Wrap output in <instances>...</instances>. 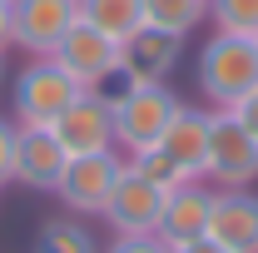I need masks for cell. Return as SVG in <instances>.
<instances>
[{
	"mask_svg": "<svg viewBox=\"0 0 258 253\" xmlns=\"http://www.w3.org/2000/svg\"><path fill=\"white\" fill-rule=\"evenodd\" d=\"M194 80H199V95L209 99L214 109H233L238 99H248L258 90V45H253V35L214 30L204 40L199 60H194Z\"/></svg>",
	"mask_w": 258,
	"mask_h": 253,
	"instance_id": "cell-1",
	"label": "cell"
},
{
	"mask_svg": "<svg viewBox=\"0 0 258 253\" xmlns=\"http://www.w3.org/2000/svg\"><path fill=\"white\" fill-rule=\"evenodd\" d=\"M80 95H85V85H75L50 55H35V60L15 75V90H10V119H15L20 129H50Z\"/></svg>",
	"mask_w": 258,
	"mask_h": 253,
	"instance_id": "cell-2",
	"label": "cell"
},
{
	"mask_svg": "<svg viewBox=\"0 0 258 253\" xmlns=\"http://www.w3.org/2000/svg\"><path fill=\"white\" fill-rule=\"evenodd\" d=\"M109 109H114V149L139 154V149L159 144V134L169 129L174 109H179V95L169 85H139L134 80Z\"/></svg>",
	"mask_w": 258,
	"mask_h": 253,
	"instance_id": "cell-3",
	"label": "cell"
},
{
	"mask_svg": "<svg viewBox=\"0 0 258 253\" xmlns=\"http://www.w3.org/2000/svg\"><path fill=\"white\" fill-rule=\"evenodd\" d=\"M219 189H253L258 184V139L238 124L233 109H214V134H209V169Z\"/></svg>",
	"mask_w": 258,
	"mask_h": 253,
	"instance_id": "cell-4",
	"label": "cell"
},
{
	"mask_svg": "<svg viewBox=\"0 0 258 253\" xmlns=\"http://www.w3.org/2000/svg\"><path fill=\"white\" fill-rule=\"evenodd\" d=\"M124 174V154L119 149H104V154H75L64 164L55 199L64 204V214H104L109 194Z\"/></svg>",
	"mask_w": 258,
	"mask_h": 253,
	"instance_id": "cell-5",
	"label": "cell"
},
{
	"mask_svg": "<svg viewBox=\"0 0 258 253\" xmlns=\"http://www.w3.org/2000/svg\"><path fill=\"white\" fill-rule=\"evenodd\" d=\"M50 60L60 65L75 85L99 90V85H104V80L119 70V40H109V35H99L95 25L75 20V25H70V35H64L60 45L50 50Z\"/></svg>",
	"mask_w": 258,
	"mask_h": 253,
	"instance_id": "cell-6",
	"label": "cell"
},
{
	"mask_svg": "<svg viewBox=\"0 0 258 253\" xmlns=\"http://www.w3.org/2000/svg\"><path fill=\"white\" fill-rule=\"evenodd\" d=\"M164 194L169 189L149 184L124 159V174H119V184H114V194H109V204H104L99 219L109 223L114 233H154L159 228V214H164Z\"/></svg>",
	"mask_w": 258,
	"mask_h": 253,
	"instance_id": "cell-7",
	"label": "cell"
},
{
	"mask_svg": "<svg viewBox=\"0 0 258 253\" xmlns=\"http://www.w3.org/2000/svg\"><path fill=\"white\" fill-rule=\"evenodd\" d=\"M50 129H55V139L64 144L70 159H75V154H104V149H114V109H109V99L95 95V90H85V95L75 99Z\"/></svg>",
	"mask_w": 258,
	"mask_h": 253,
	"instance_id": "cell-8",
	"label": "cell"
},
{
	"mask_svg": "<svg viewBox=\"0 0 258 253\" xmlns=\"http://www.w3.org/2000/svg\"><path fill=\"white\" fill-rule=\"evenodd\" d=\"M10 20H15V45L20 50L50 55L70 35V25L80 20V0H15Z\"/></svg>",
	"mask_w": 258,
	"mask_h": 253,
	"instance_id": "cell-9",
	"label": "cell"
},
{
	"mask_svg": "<svg viewBox=\"0 0 258 253\" xmlns=\"http://www.w3.org/2000/svg\"><path fill=\"white\" fill-rule=\"evenodd\" d=\"M209 214H214V189L204 179H189V184L164 194V214H159L154 233L169 248H184L194 238H209Z\"/></svg>",
	"mask_w": 258,
	"mask_h": 253,
	"instance_id": "cell-10",
	"label": "cell"
},
{
	"mask_svg": "<svg viewBox=\"0 0 258 253\" xmlns=\"http://www.w3.org/2000/svg\"><path fill=\"white\" fill-rule=\"evenodd\" d=\"M209 134H214V109H199V104L179 99L169 129L159 134V149L184 169V179H204V169H209Z\"/></svg>",
	"mask_w": 258,
	"mask_h": 253,
	"instance_id": "cell-11",
	"label": "cell"
},
{
	"mask_svg": "<svg viewBox=\"0 0 258 253\" xmlns=\"http://www.w3.org/2000/svg\"><path fill=\"white\" fill-rule=\"evenodd\" d=\"M209 238L228 253H258V194L253 189H214Z\"/></svg>",
	"mask_w": 258,
	"mask_h": 253,
	"instance_id": "cell-12",
	"label": "cell"
},
{
	"mask_svg": "<svg viewBox=\"0 0 258 253\" xmlns=\"http://www.w3.org/2000/svg\"><path fill=\"white\" fill-rule=\"evenodd\" d=\"M64 164V144L55 139V129H20L15 134V184H25L35 194H55Z\"/></svg>",
	"mask_w": 258,
	"mask_h": 253,
	"instance_id": "cell-13",
	"label": "cell"
},
{
	"mask_svg": "<svg viewBox=\"0 0 258 253\" xmlns=\"http://www.w3.org/2000/svg\"><path fill=\"white\" fill-rule=\"evenodd\" d=\"M179 55H184V40L179 35H164V30H149V25H139L119 45V65H124L129 80H139V85H164L179 70Z\"/></svg>",
	"mask_w": 258,
	"mask_h": 253,
	"instance_id": "cell-14",
	"label": "cell"
},
{
	"mask_svg": "<svg viewBox=\"0 0 258 253\" xmlns=\"http://www.w3.org/2000/svg\"><path fill=\"white\" fill-rule=\"evenodd\" d=\"M80 20L124 45L129 35L144 25V0H80Z\"/></svg>",
	"mask_w": 258,
	"mask_h": 253,
	"instance_id": "cell-15",
	"label": "cell"
},
{
	"mask_svg": "<svg viewBox=\"0 0 258 253\" xmlns=\"http://www.w3.org/2000/svg\"><path fill=\"white\" fill-rule=\"evenodd\" d=\"M30 253H104V248H99V238L90 233V223H85V219L64 214V219L40 223V233H35V248H30Z\"/></svg>",
	"mask_w": 258,
	"mask_h": 253,
	"instance_id": "cell-16",
	"label": "cell"
},
{
	"mask_svg": "<svg viewBox=\"0 0 258 253\" xmlns=\"http://www.w3.org/2000/svg\"><path fill=\"white\" fill-rule=\"evenodd\" d=\"M199 20H209V0H144V25L149 30L184 40Z\"/></svg>",
	"mask_w": 258,
	"mask_h": 253,
	"instance_id": "cell-17",
	"label": "cell"
},
{
	"mask_svg": "<svg viewBox=\"0 0 258 253\" xmlns=\"http://www.w3.org/2000/svg\"><path fill=\"white\" fill-rule=\"evenodd\" d=\"M124 159L144 174V179H149V184H159V189H179V184H189V179H184V169L164 154L159 144H149V149H139V154H124Z\"/></svg>",
	"mask_w": 258,
	"mask_h": 253,
	"instance_id": "cell-18",
	"label": "cell"
},
{
	"mask_svg": "<svg viewBox=\"0 0 258 253\" xmlns=\"http://www.w3.org/2000/svg\"><path fill=\"white\" fill-rule=\"evenodd\" d=\"M209 20L228 35H258V0H209Z\"/></svg>",
	"mask_w": 258,
	"mask_h": 253,
	"instance_id": "cell-19",
	"label": "cell"
},
{
	"mask_svg": "<svg viewBox=\"0 0 258 253\" xmlns=\"http://www.w3.org/2000/svg\"><path fill=\"white\" fill-rule=\"evenodd\" d=\"M104 253H174L159 233H114V243Z\"/></svg>",
	"mask_w": 258,
	"mask_h": 253,
	"instance_id": "cell-20",
	"label": "cell"
},
{
	"mask_svg": "<svg viewBox=\"0 0 258 253\" xmlns=\"http://www.w3.org/2000/svg\"><path fill=\"white\" fill-rule=\"evenodd\" d=\"M15 134H20V124L0 114V189L15 179Z\"/></svg>",
	"mask_w": 258,
	"mask_h": 253,
	"instance_id": "cell-21",
	"label": "cell"
},
{
	"mask_svg": "<svg viewBox=\"0 0 258 253\" xmlns=\"http://www.w3.org/2000/svg\"><path fill=\"white\" fill-rule=\"evenodd\" d=\"M233 114H238V124H243V129L258 139V90H253L248 99H238V104H233Z\"/></svg>",
	"mask_w": 258,
	"mask_h": 253,
	"instance_id": "cell-22",
	"label": "cell"
},
{
	"mask_svg": "<svg viewBox=\"0 0 258 253\" xmlns=\"http://www.w3.org/2000/svg\"><path fill=\"white\" fill-rule=\"evenodd\" d=\"M15 45V20H10V5H0V55Z\"/></svg>",
	"mask_w": 258,
	"mask_h": 253,
	"instance_id": "cell-23",
	"label": "cell"
},
{
	"mask_svg": "<svg viewBox=\"0 0 258 253\" xmlns=\"http://www.w3.org/2000/svg\"><path fill=\"white\" fill-rule=\"evenodd\" d=\"M174 253H228V248H219L214 238H194V243H184V248H174Z\"/></svg>",
	"mask_w": 258,
	"mask_h": 253,
	"instance_id": "cell-24",
	"label": "cell"
},
{
	"mask_svg": "<svg viewBox=\"0 0 258 253\" xmlns=\"http://www.w3.org/2000/svg\"><path fill=\"white\" fill-rule=\"evenodd\" d=\"M0 5H15V0H0Z\"/></svg>",
	"mask_w": 258,
	"mask_h": 253,
	"instance_id": "cell-25",
	"label": "cell"
},
{
	"mask_svg": "<svg viewBox=\"0 0 258 253\" xmlns=\"http://www.w3.org/2000/svg\"><path fill=\"white\" fill-rule=\"evenodd\" d=\"M0 80H5V65H0Z\"/></svg>",
	"mask_w": 258,
	"mask_h": 253,
	"instance_id": "cell-26",
	"label": "cell"
},
{
	"mask_svg": "<svg viewBox=\"0 0 258 253\" xmlns=\"http://www.w3.org/2000/svg\"><path fill=\"white\" fill-rule=\"evenodd\" d=\"M253 45H258V35H253Z\"/></svg>",
	"mask_w": 258,
	"mask_h": 253,
	"instance_id": "cell-27",
	"label": "cell"
}]
</instances>
